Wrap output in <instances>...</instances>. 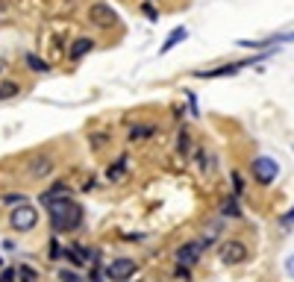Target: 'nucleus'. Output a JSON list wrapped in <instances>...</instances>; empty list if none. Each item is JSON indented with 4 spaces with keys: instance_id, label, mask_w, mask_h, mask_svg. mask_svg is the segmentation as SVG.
Here are the masks:
<instances>
[{
    "instance_id": "nucleus-1",
    "label": "nucleus",
    "mask_w": 294,
    "mask_h": 282,
    "mask_svg": "<svg viewBox=\"0 0 294 282\" xmlns=\"http://www.w3.org/2000/svg\"><path fill=\"white\" fill-rule=\"evenodd\" d=\"M47 212H50V220H53V230L56 233H74L83 223V206L71 197L47 203Z\"/></svg>"
},
{
    "instance_id": "nucleus-2",
    "label": "nucleus",
    "mask_w": 294,
    "mask_h": 282,
    "mask_svg": "<svg viewBox=\"0 0 294 282\" xmlns=\"http://www.w3.org/2000/svg\"><path fill=\"white\" fill-rule=\"evenodd\" d=\"M35 223H38V212H35L30 203H18L9 215V227L18 230V233H30Z\"/></svg>"
},
{
    "instance_id": "nucleus-3",
    "label": "nucleus",
    "mask_w": 294,
    "mask_h": 282,
    "mask_svg": "<svg viewBox=\"0 0 294 282\" xmlns=\"http://www.w3.org/2000/svg\"><path fill=\"white\" fill-rule=\"evenodd\" d=\"M88 21L100 30H112V27H118V12L106 3H94V6H88Z\"/></svg>"
},
{
    "instance_id": "nucleus-4",
    "label": "nucleus",
    "mask_w": 294,
    "mask_h": 282,
    "mask_svg": "<svg viewBox=\"0 0 294 282\" xmlns=\"http://www.w3.org/2000/svg\"><path fill=\"white\" fill-rule=\"evenodd\" d=\"M279 174V165L274 159H268V156H259V159H253V180L262 185H271L277 180Z\"/></svg>"
},
{
    "instance_id": "nucleus-5",
    "label": "nucleus",
    "mask_w": 294,
    "mask_h": 282,
    "mask_svg": "<svg viewBox=\"0 0 294 282\" xmlns=\"http://www.w3.org/2000/svg\"><path fill=\"white\" fill-rule=\"evenodd\" d=\"M244 259H247V247H244L242 241L229 238V241L221 244V262L224 265H242Z\"/></svg>"
},
{
    "instance_id": "nucleus-6",
    "label": "nucleus",
    "mask_w": 294,
    "mask_h": 282,
    "mask_svg": "<svg viewBox=\"0 0 294 282\" xmlns=\"http://www.w3.org/2000/svg\"><path fill=\"white\" fill-rule=\"evenodd\" d=\"M200 256H203V244H200V241H189V244H183V247L177 250V265L191 267V265L200 262Z\"/></svg>"
},
{
    "instance_id": "nucleus-7",
    "label": "nucleus",
    "mask_w": 294,
    "mask_h": 282,
    "mask_svg": "<svg viewBox=\"0 0 294 282\" xmlns=\"http://www.w3.org/2000/svg\"><path fill=\"white\" fill-rule=\"evenodd\" d=\"M136 273V259H115L112 265L106 267V276L112 282H124L127 276Z\"/></svg>"
},
{
    "instance_id": "nucleus-8",
    "label": "nucleus",
    "mask_w": 294,
    "mask_h": 282,
    "mask_svg": "<svg viewBox=\"0 0 294 282\" xmlns=\"http://www.w3.org/2000/svg\"><path fill=\"white\" fill-rule=\"evenodd\" d=\"M50 171H53V159L47 156V153H44V156H33V159H30V177H33V180L47 177Z\"/></svg>"
},
{
    "instance_id": "nucleus-9",
    "label": "nucleus",
    "mask_w": 294,
    "mask_h": 282,
    "mask_svg": "<svg viewBox=\"0 0 294 282\" xmlns=\"http://www.w3.org/2000/svg\"><path fill=\"white\" fill-rule=\"evenodd\" d=\"M247 62H236V65H224V68H215V71H197V77L200 80H215V77H232V74H239Z\"/></svg>"
},
{
    "instance_id": "nucleus-10",
    "label": "nucleus",
    "mask_w": 294,
    "mask_h": 282,
    "mask_svg": "<svg viewBox=\"0 0 294 282\" xmlns=\"http://www.w3.org/2000/svg\"><path fill=\"white\" fill-rule=\"evenodd\" d=\"M91 50H94V41H91V38H77V41L71 44V59H83Z\"/></svg>"
},
{
    "instance_id": "nucleus-11",
    "label": "nucleus",
    "mask_w": 294,
    "mask_h": 282,
    "mask_svg": "<svg viewBox=\"0 0 294 282\" xmlns=\"http://www.w3.org/2000/svg\"><path fill=\"white\" fill-rule=\"evenodd\" d=\"M62 197H71V191L65 188V185H53L50 191L41 194V206H47V203H53V200H62Z\"/></svg>"
},
{
    "instance_id": "nucleus-12",
    "label": "nucleus",
    "mask_w": 294,
    "mask_h": 282,
    "mask_svg": "<svg viewBox=\"0 0 294 282\" xmlns=\"http://www.w3.org/2000/svg\"><path fill=\"white\" fill-rule=\"evenodd\" d=\"M186 30H183V27H177V30H173L171 35H168V38H165V44H162V50H159V53H168V50L173 47V44H180V41H186Z\"/></svg>"
},
{
    "instance_id": "nucleus-13",
    "label": "nucleus",
    "mask_w": 294,
    "mask_h": 282,
    "mask_svg": "<svg viewBox=\"0 0 294 282\" xmlns=\"http://www.w3.org/2000/svg\"><path fill=\"white\" fill-rule=\"evenodd\" d=\"M27 65L33 68L35 74H47V71H50V65H47V62H44V59H38V56H33V53H30V56H27Z\"/></svg>"
},
{
    "instance_id": "nucleus-14",
    "label": "nucleus",
    "mask_w": 294,
    "mask_h": 282,
    "mask_svg": "<svg viewBox=\"0 0 294 282\" xmlns=\"http://www.w3.org/2000/svg\"><path fill=\"white\" fill-rule=\"evenodd\" d=\"M124 167H127V159H118L115 165H109L106 177H109V180H121V177H124Z\"/></svg>"
},
{
    "instance_id": "nucleus-15",
    "label": "nucleus",
    "mask_w": 294,
    "mask_h": 282,
    "mask_svg": "<svg viewBox=\"0 0 294 282\" xmlns=\"http://www.w3.org/2000/svg\"><path fill=\"white\" fill-rule=\"evenodd\" d=\"M18 97V83H0V100Z\"/></svg>"
},
{
    "instance_id": "nucleus-16",
    "label": "nucleus",
    "mask_w": 294,
    "mask_h": 282,
    "mask_svg": "<svg viewBox=\"0 0 294 282\" xmlns=\"http://www.w3.org/2000/svg\"><path fill=\"white\" fill-rule=\"evenodd\" d=\"M221 212H224L226 217H242V209H239V203H236V200H226L224 206H221Z\"/></svg>"
},
{
    "instance_id": "nucleus-17",
    "label": "nucleus",
    "mask_w": 294,
    "mask_h": 282,
    "mask_svg": "<svg viewBox=\"0 0 294 282\" xmlns=\"http://www.w3.org/2000/svg\"><path fill=\"white\" fill-rule=\"evenodd\" d=\"M200 167H203V174H212V167H215V156L206 153V150H200Z\"/></svg>"
},
{
    "instance_id": "nucleus-18",
    "label": "nucleus",
    "mask_w": 294,
    "mask_h": 282,
    "mask_svg": "<svg viewBox=\"0 0 294 282\" xmlns=\"http://www.w3.org/2000/svg\"><path fill=\"white\" fill-rule=\"evenodd\" d=\"M15 273H18V276H21L24 282H38V273H35L33 267H27V265H21Z\"/></svg>"
},
{
    "instance_id": "nucleus-19",
    "label": "nucleus",
    "mask_w": 294,
    "mask_h": 282,
    "mask_svg": "<svg viewBox=\"0 0 294 282\" xmlns=\"http://www.w3.org/2000/svg\"><path fill=\"white\" fill-rule=\"evenodd\" d=\"M153 133V127H133L130 130V138H144V135Z\"/></svg>"
},
{
    "instance_id": "nucleus-20",
    "label": "nucleus",
    "mask_w": 294,
    "mask_h": 282,
    "mask_svg": "<svg viewBox=\"0 0 294 282\" xmlns=\"http://www.w3.org/2000/svg\"><path fill=\"white\" fill-rule=\"evenodd\" d=\"M189 144H191V141H189V135L183 133V135H180V153H183V156H189V153H191Z\"/></svg>"
},
{
    "instance_id": "nucleus-21",
    "label": "nucleus",
    "mask_w": 294,
    "mask_h": 282,
    "mask_svg": "<svg viewBox=\"0 0 294 282\" xmlns=\"http://www.w3.org/2000/svg\"><path fill=\"white\" fill-rule=\"evenodd\" d=\"M59 279L62 282H83L77 273H71V270H59Z\"/></svg>"
},
{
    "instance_id": "nucleus-22",
    "label": "nucleus",
    "mask_w": 294,
    "mask_h": 282,
    "mask_svg": "<svg viewBox=\"0 0 294 282\" xmlns=\"http://www.w3.org/2000/svg\"><path fill=\"white\" fill-rule=\"evenodd\" d=\"M232 185H236V197H239V194L244 191V183H242V177H239V174H232Z\"/></svg>"
},
{
    "instance_id": "nucleus-23",
    "label": "nucleus",
    "mask_w": 294,
    "mask_h": 282,
    "mask_svg": "<svg viewBox=\"0 0 294 282\" xmlns=\"http://www.w3.org/2000/svg\"><path fill=\"white\" fill-rule=\"evenodd\" d=\"M6 203H27L24 194H6Z\"/></svg>"
},
{
    "instance_id": "nucleus-24",
    "label": "nucleus",
    "mask_w": 294,
    "mask_h": 282,
    "mask_svg": "<svg viewBox=\"0 0 294 282\" xmlns=\"http://www.w3.org/2000/svg\"><path fill=\"white\" fill-rule=\"evenodd\" d=\"M15 279V270H3V273H0V282H12Z\"/></svg>"
},
{
    "instance_id": "nucleus-25",
    "label": "nucleus",
    "mask_w": 294,
    "mask_h": 282,
    "mask_svg": "<svg viewBox=\"0 0 294 282\" xmlns=\"http://www.w3.org/2000/svg\"><path fill=\"white\" fill-rule=\"evenodd\" d=\"M285 270H288V276L294 279V256H288V259H285Z\"/></svg>"
},
{
    "instance_id": "nucleus-26",
    "label": "nucleus",
    "mask_w": 294,
    "mask_h": 282,
    "mask_svg": "<svg viewBox=\"0 0 294 282\" xmlns=\"http://www.w3.org/2000/svg\"><path fill=\"white\" fill-rule=\"evenodd\" d=\"M144 12H147V18H150V21H156V18H159V15H156V9L150 6V3H144Z\"/></svg>"
},
{
    "instance_id": "nucleus-27",
    "label": "nucleus",
    "mask_w": 294,
    "mask_h": 282,
    "mask_svg": "<svg viewBox=\"0 0 294 282\" xmlns=\"http://www.w3.org/2000/svg\"><path fill=\"white\" fill-rule=\"evenodd\" d=\"M282 220H285V223H294V209H291V212H288L285 217H282Z\"/></svg>"
},
{
    "instance_id": "nucleus-28",
    "label": "nucleus",
    "mask_w": 294,
    "mask_h": 282,
    "mask_svg": "<svg viewBox=\"0 0 294 282\" xmlns=\"http://www.w3.org/2000/svg\"><path fill=\"white\" fill-rule=\"evenodd\" d=\"M0 265H3V259H0Z\"/></svg>"
}]
</instances>
